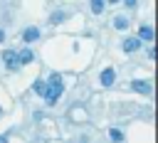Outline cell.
I'll list each match as a JSON object with an SVG mask.
<instances>
[{
    "mask_svg": "<svg viewBox=\"0 0 158 143\" xmlns=\"http://www.w3.org/2000/svg\"><path fill=\"white\" fill-rule=\"evenodd\" d=\"M62 89H64V84H62V76H59V74H52V79H49V84L44 81V89H42V94H44V99H47V104H54V101L59 99V94H62Z\"/></svg>",
    "mask_w": 158,
    "mask_h": 143,
    "instance_id": "cell-1",
    "label": "cell"
},
{
    "mask_svg": "<svg viewBox=\"0 0 158 143\" xmlns=\"http://www.w3.org/2000/svg\"><path fill=\"white\" fill-rule=\"evenodd\" d=\"M138 47H141V39H136V37H131V39L123 42V52H136Z\"/></svg>",
    "mask_w": 158,
    "mask_h": 143,
    "instance_id": "cell-2",
    "label": "cell"
},
{
    "mask_svg": "<svg viewBox=\"0 0 158 143\" xmlns=\"http://www.w3.org/2000/svg\"><path fill=\"white\" fill-rule=\"evenodd\" d=\"M114 76H116L114 69H104V72H101V84H104V86H111V84H114Z\"/></svg>",
    "mask_w": 158,
    "mask_h": 143,
    "instance_id": "cell-3",
    "label": "cell"
},
{
    "mask_svg": "<svg viewBox=\"0 0 158 143\" xmlns=\"http://www.w3.org/2000/svg\"><path fill=\"white\" fill-rule=\"evenodd\" d=\"M2 59L7 62V67H10V69H15V67H17V54H15V52H5V54H2Z\"/></svg>",
    "mask_w": 158,
    "mask_h": 143,
    "instance_id": "cell-4",
    "label": "cell"
},
{
    "mask_svg": "<svg viewBox=\"0 0 158 143\" xmlns=\"http://www.w3.org/2000/svg\"><path fill=\"white\" fill-rule=\"evenodd\" d=\"M138 39H153V30H151L148 25H143V27L138 30Z\"/></svg>",
    "mask_w": 158,
    "mask_h": 143,
    "instance_id": "cell-5",
    "label": "cell"
},
{
    "mask_svg": "<svg viewBox=\"0 0 158 143\" xmlns=\"http://www.w3.org/2000/svg\"><path fill=\"white\" fill-rule=\"evenodd\" d=\"M37 37H40V32H37L35 27H30V30H25V37H22V39H25V42H35Z\"/></svg>",
    "mask_w": 158,
    "mask_h": 143,
    "instance_id": "cell-6",
    "label": "cell"
},
{
    "mask_svg": "<svg viewBox=\"0 0 158 143\" xmlns=\"http://www.w3.org/2000/svg\"><path fill=\"white\" fill-rule=\"evenodd\" d=\"M17 62H22V64H27V62H32V52H30V49H22V52L17 54Z\"/></svg>",
    "mask_w": 158,
    "mask_h": 143,
    "instance_id": "cell-7",
    "label": "cell"
},
{
    "mask_svg": "<svg viewBox=\"0 0 158 143\" xmlns=\"http://www.w3.org/2000/svg\"><path fill=\"white\" fill-rule=\"evenodd\" d=\"M101 10H104V0H91V12L101 15Z\"/></svg>",
    "mask_w": 158,
    "mask_h": 143,
    "instance_id": "cell-8",
    "label": "cell"
},
{
    "mask_svg": "<svg viewBox=\"0 0 158 143\" xmlns=\"http://www.w3.org/2000/svg\"><path fill=\"white\" fill-rule=\"evenodd\" d=\"M62 20H67V12H54V15L49 17V22H52V25H59Z\"/></svg>",
    "mask_w": 158,
    "mask_h": 143,
    "instance_id": "cell-9",
    "label": "cell"
},
{
    "mask_svg": "<svg viewBox=\"0 0 158 143\" xmlns=\"http://www.w3.org/2000/svg\"><path fill=\"white\" fill-rule=\"evenodd\" d=\"M114 27H116V30H126V27H128L126 17H116V20H114Z\"/></svg>",
    "mask_w": 158,
    "mask_h": 143,
    "instance_id": "cell-10",
    "label": "cell"
},
{
    "mask_svg": "<svg viewBox=\"0 0 158 143\" xmlns=\"http://www.w3.org/2000/svg\"><path fill=\"white\" fill-rule=\"evenodd\" d=\"M133 89H136V91H148V84H143V81H133Z\"/></svg>",
    "mask_w": 158,
    "mask_h": 143,
    "instance_id": "cell-11",
    "label": "cell"
},
{
    "mask_svg": "<svg viewBox=\"0 0 158 143\" xmlns=\"http://www.w3.org/2000/svg\"><path fill=\"white\" fill-rule=\"evenodd\" d=\"M111 138H114V141H123V133H121V131H116V128H114V131H111Z\"/></svg>",
    "mask_w": 158,
    "mask_h": 143,
    "instance_id": "cell-12",
    "label": "cell"
},
{
    "mask_svg": "<svg viewBox=\"0 0 158 143\" xmlns=\"http://www.w3.org/2000/svg\"><path fill=\"white\" fill-rule=\"evenodd\" d=\"M42 89H44V81H42V79H40V81H35V91H37V94H42Z\"/></svg>",
    "mask_w": 158,
    "mask_h": 143,
    "instance_id": "cell-13",
    "label": "cell"
},
{
    "mask_svg": "<svg viewBox=\"0 0 158 143\" xmlns=\"http://www.w3.org/2000/svg\"><path fill=\"white\" fill-rule=\"evenodd\" d=\"M126 5H128V7H133V5H136V0H126Z\"/></svg>",
    "mask_w": 158,
    "mask_h": 143,
    "instance_id": "cell-14",
    "label": "cell"
},
{
    "mask_svg": "<svg viewBox=\"0 0 158 143\" xmlns=\"http://www.w3.org/2000/svg\"><path fill=\"white\" fill-rule=\"evenodd\" d=\"M2 39H5V32H2V30H0V42H2Z\"/></svg>",
    "mask_w": 158,
    "mask_h": 143,
    "instance_id": "cell-15",
    "label": "cell"
}]
</instances>
